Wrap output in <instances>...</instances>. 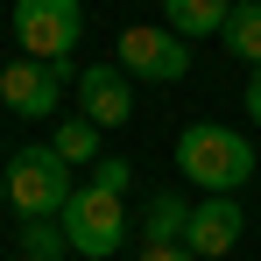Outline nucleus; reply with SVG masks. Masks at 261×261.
<instances>
[{"label": "nucleus", "mask_w": 261, "mask_h": 261, "mask_svg": "<svg viewBox=\"0 0 261 261\" xmlns=\"http://www.w3.org/2000/svg\"><path fill=\"white\" fill-rule=\"evenodd\" d=\"M0 205H7V170H0Z\"/></svg>", "instance_id": "17"}, {"label": "nucleus", "mask_w": 261, "mask_h": 261, "mask_svg": "<svg viewBox=\"0 0 261 261\" xmlns=\"http://www.w3.org/2000/svg\"><path fill=\"white\" fill-rule=\"evenodd\" d=\"M78 106H85V120H99V127H127V120H134L127 71H120V64H92V71H78Z\"/></svg>", "instance_id": "7"}, {"label": "nucleus", "mask_w": 261, "mask_h": 261, "mask_svg": "<svg viewBox=\"0 0 261 261\" xmlns=\"http://www.w3.org/2000/svg\"><path fill=\"white\" fill-rule=\"evenodd\" d=\"M49 148H57V155H64L71 170H78V163H85V170H92V163H99V120H85V113H78V120H64Z\"/></svg>", "instance_id": "12"}, {"label": "nucleus", "mask_w": 261, "mask_h": 261, "mask_svg": "<svg viewBox=\"0 0 261 261\" xmlns=\"http://www.w3.org/2000/svg\"><path fill=\"white\" fill-rule=\"evenodd\" d=\"M64 85H78V71H71V57H14L7 71H0V99L21 113V120H43V113H57V99H64Z\"/></svg>", "instance_id": "6"}, {"label": "nucleus", "mask_w": 261, "mask_h": 261, "mask_svg": "<svg viewBox=\"0 0 261 261\" xmlns=\"http://www.w3.org/2000/svg\"><path fill=\"white\" fill-rule=\"evenodd\" d=\"M92 184H106V191H120V198H127L134 163H120V155H99V163H92Z\"/></svg>", "instance_id": "14"}, {"label": "nucleus", "mask_w": 261, "mask_h": 261, "mask_svg": "<svg viewBox=\"0 0 261 261\" xmlns=\"http://www.w3.org/2000/svg\"><path fill=\"white\" fill-rule=\"evenodd\" d=\"M226 14H233V0H163V21H170L184 43L191 36H219Z\"/></svg>", "instance_id": "9"}, {"label": "nucleus", "mask_w": 261, "mask_h": 261, "mask_svg": "<svg viewBox=\"0 0 261 261\" xmlns=\"http://www.w3.org/2000/svg\"><path fill=\"white\" fill-rule=\"evenodd\" d=\"M29 261H36V254H29Z\"/></svg>", "instance_id": "18"}, {"label": "nucleus", "mask_w": 261, "mask_h": 261, "mask_svg": "<svg viewBox=\"0 0 261 261\" xmlns=\"http://www.w3.org/2000/svg\"><path fill=\"white\" fill-rule=\"evenodd\" d=\"M64 233H71V254L113 261L134 226H127V212H120V191H106V184H92V176H85V184L71 191V205H64Z\"/></svg>", "instance_id": "3"}, {"label": "nucleus", "mask_w": 261, "mask_h": 261, "mask_svg": "<svg viewBox=\"0 0 261 261\" xmlns=\"http://www.w3.org/2000/svg\"><path fill=\"white\" fill-rule=\"evenodd\" d=\"M21 240H29V254H36V261H57L64 247H71L64 219H57V226H49V219H29V226H21Z\"/></svg>", "instance_id": "13"}, {"label": "nucleus", "mask_w": 261, "mask_h": 261, "mask_svg": "<svg viewBox=\"0 0 261 261\" xmlns=\"http://www.w3.org/2000/svg\"><path fill=\"white\" fill-rule=\"evenodd\" d=\"M226 49L233 57H247V64H261V0H233V14H226Z\"/></svg>", "instance_id": "11"}, {"label": "nucleus", "mask_w": 261, "mask_h": 261, "mask_svg": "<svg viewBox=\"0 0 261 261\" xmlns=\"http://www.w3.org/2000/svg\"><path fill=\"white\" fill-rule=\"evenodd\" d=\"M14 43L29 49V57H71L78 49V36H85V7L78 0H14Z\"/></svg>", "instance_id": "5"}, {"label": "nucleus", "mask_w": 261, "mask_h": 261, "mask_svg": "<svg viewBox=\"0 0 261 261\" xmlns=\"http://www.w3.org/2000/svg\"><path fill=\"white\" fill-rule=\"evenodd\" d=\"M176 170L191 176L205 198H233L254 176V141L240 127H219V120H191L176 134Z\"/></svg>", "instance_id": "1"}, {"label": "nucleus", "mask_w": 261, "mask_h": 261, "mask_svg": "<svg viewBox=\"0 0 261 261\" xmlns=\"http://www.w3.org/2000/svg\"><path fill=\"white\" fill-rule=\"evenodd\" d=\"M113 64L127 78H148V85H176L191 71V49H184V36H176L170 21H134V29H120V43H113Z\"/></svg>", "instance_id": "4"}, {"label": "nucleus", "mask_w": 261, "mask_h": 261, "mask_svg": "<svg viewBox=\"0 0 261 261\" xmlns=\"http://www.w3.org/2000/svg\"><path fill=\"white\" fill-rule=\"evenodd\" d=\"M134 261H198V254H191L184 240H141V254H134Z\"/></svg>", "instance_id": "15"}, {"label": "nucleus", "mask_w": 261, "mask_h": 261, "mask_svg": "<svg viewBox=\"0 0 261 261\" xmlns=\"http://www.w3.org/2000/svg\"><path fill=\"white\" fill-rule=\"evenodd\" d=\"M240 226H247V219H240V205H233V198H205V205L191 212V233H184V247H191L198 261H212V254H233Z\"/></svg>", "instance_id": "8"}, {"label": "nucleus", "mask_w": 261, "mask_h": 261, "mask_svg": "<svg viewBox=\"0 0 261 261\" xmlns=\"http://www.w3.org/2000/svg\"><path fill=\"white\" fill-rule=\"evenodd\" d=\"M71 163L57 155V148H14L7 155V205L21 219H64V205H71Z\"/></svg>", "instance_id": "2"}, {"label": "nucleus", "mask_w": 261, "mask_h": 261, "mask_svg": "<svg viewBox=\"0 0 261 261\" xmlns=\"http://www.w3.org/2000/svg\"><path fill=\"white\" fill-rule=\"evenodd\" d=\"M240 106H247V120L261 127V64H254V78H247V99H240Z\"/></svg>", "instance_id": "16"}, {"label": "nucleus", "mask_w": 261, "mask_h": 261, "mask_svg": "<svg viewBox=\"0 0 261 261\" xmlns=\"http://www.w3.org/2000/svg\"><path fill=\"white\" fill-rule=\"evenodd\" d=\"M191 212H198V205H184L176 191H155L148 212H141V240H184V233H191Z\"/></svg>", "instance_id": "10"}]
</instances>
